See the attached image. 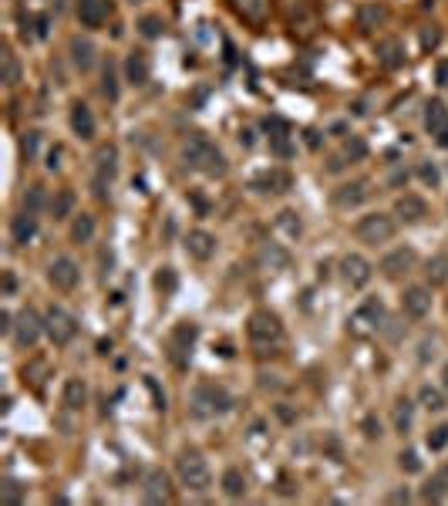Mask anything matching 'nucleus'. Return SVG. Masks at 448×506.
Wrapping results in <instances>:
<instances>
[{"label": "nucleus", "mask_w": 448, "mask_h": 506, "mask_svg": "<svg viewBox=\"0 0 448 506\" xmlns=\"http://www.w3.org/2000/svg\"><path fill=\"white\" fill-rule=\"evenodd\" d=\"M182 159H186V166L196 169V172H203V176H226V156L219 152V145L203 135V132H196L186 139L182 145Z\"/></svg>", "instance_id": "f257e3e1"}, {"label": "nucleus", "mask_w": 448, "mask_h": 506, "mask_svg": "<svg viewBox=\"0 0 448 506\" xmlns=\"http://www.w3.org/2000/svg\"><path fill=\"white\" fill-rule=\"evenodd\" d=\"M176 473H179V483L186 490H192V493H206V490L213 486V469H209V463L203 459V453H196V449L179 453Z\"/></svg>", "instance_id": "f03ea898"}, {"label": "nucleus", "mask_w": 448, "mask_h": 506, "mask_svg": "<svg viewBox=\"0 0 448 506\" xmlns=\"http://www.w3.org/2000/svg\"><path fill=\"white\" fill-rule=\"evenodd\" d=\"M233 409V395L223 385L203 381L199 389L192 391V416L196 418H213V416H226Z\"/></svg>", "instance_id": "7ed1b4c3"}, {"label": "nucleus", "mask_w": 448, "mask_h": 506, "mask_svg": "<svg viewBox=\"0 0 448 506\" xmlns=\"http://www.w3.org/2000/svg\"><path fill=\"white\" fill-rule=\"evenodd\" d=\"M246 337H250V344L260 351H270L277 348L283 341V325L277 314L270 311H253L250 314V321H246Z\"/></svg>", "instance_id": "20e7f679"}, {"label": "nucleus", "mask_w": 448, "mask_h": 506, "mask_svg": "<svg viewBox=\"0 0 448 506\" xmlns=\"http://www.w3.org/2000/svg\"><path fill=\"white\" fill-rule=\"evenodd\" d=\"M398 230V220L395 216H388V213H368V216H361L354 223V236H358L361 243H368V247H381L388 243Z\"/></svg>", "instance_id": "39448f33"}, {"label": "nucleus", "mask_w": 448, "mask_h": 506, "mask_svg": "<svg viewBox=\"0 0 448 506\" xmlns=\"http://www.w3.org/2000/svg\"><path fill=\"white\" fill-rule=\"evenodd\" d=\"M115 176H118V149L112 142H105V145H98V152H95V179H91L98 199H108Z\"/></svg>", "instance_id": "423d86ee"}, {"label": "nucleus", "mask_w": 448, "mask_h": 506, "mask_svg": "<svg viewBox=\"0 0 448 506\" xmlns=\"http://www.w3.org/2000/svg\"><path fill=\"white\" fill-rule=\"evenodd\" d=\"M44 327H48V337H51L58 348L71 344L75 334H78V321L64 311V307H48V314H44Z\"/></svg>", "instance_id": "0eeeda50"}, {"label": "nucleus", "mask_w": 448, "mask_h": 506, "mask_svg": "<svg viewBox=\"0 0 448 506\" xmlns=\"http://www.w3.org/2000/svg\"><path fill=\"white\" fill-rule=\"evenodd\" d=\"M415 263H418V253L411 247H398L391 253H384L381 263H378V270H381L384 280H401V277H408L415 270Z\"/></svg>", "instance_id": "6e6552de"}, {"label": "nucleus", "mask_w": 448, "mask_h": 506, "mask_svg": "<svg viewBox=\"0 0 448 506\" xmlns=\"http://www.w3.org/2000/svg\"><path fill=\"white\" fill-rule=\"evenodd\" d=\"M41 334H48L44 317H38L31 307L14 317V341H17V348H34V344L41 341Z\"/></svg>", "instance_id": "1a4fd4ad"}, {"label": "nucleus", "mask_w": 448, "mask_h": 506, "mask_svg": "<svg viewBox=\"0 0 448 506\" xmlns=\"http://www.w3.org/2000/svg\"><path fill=\"white\" fill-rule=\"evenodd\" d=\"M341 277H344V284L351 287V290L368 287V284H371V277H374L371 260L361 257V253H347V257L341 260Z\"/></svg>", "instance_id": "9d476101"}, {"label": "nucleus", "mask_w": 448, "mask_h": 506, "mask_svg": "<svg viewBox=\"0 0 448 506\" xmlns=\"http://www.w3.org/2000/svg\"><path fill=\"white\" fill-rule=\"evenodd\" d=\"M48 280H51L54 290H75L81 284V267H78L71 257H54L51 267H48Z\"/></svg>", "instance_id": "9b49d317"}, {"label": "nucleus", "mask_w": 448, "mask_h": 506, "mask_svg": "<svg viewBox=\"0 0 448 506\" xmlns=\"http://www.w3.org/2000/svg\"><path fill=\"white\" fill-rule=\"evenodd\" d=\"M142 500L145 503H169L172 500V480L162 469H149L142 476Z\"/></svg>", "instance_id": "f8f14e48"}, {"label": "nucleus", "mask_w": 448, "mask_h": 506, "mask_svg": "<svg viewBox=\"0 0 448 506\" xmlns=\"http://www.w3.org/2000/svg\"><path fill=\"white\" fill-rule=\"evenodd\" d=\"M401 311L408 314V317H415V321L428 317V314H432V290L422 284L405 287V294H401Z\"/></svg>", "instance_id": "ddd939ff"}, {"label": "nucleus", "mask_w": 448, "mask_h": 506, "mask_svg": "<svg viewBox=\"0 0 448 506\" xmlns=\"http://www.w3.org/2000/svg\"><path fill=\"white\" fill-rule=\"evenodd\" d=\"M186 253H189L192 260H199V263H206V260H213L216 257V250H219V240L209 230H189L186 233Z\"/></svg>", "instance_id": "4468645a"}, {"label": "nucleus", "mask_w": 448, "mask_h": 506, "mask_svg": "<svg viewBox=\"0 0 448 506\" xmlns=\"http://www.w3.org/2000/svg\"><path fill=\"white\" fill-rule=\"evenodd\" d=\"M368 196H371L368 179H354V182H341V186L331 193V203L337 209H354V206H361Z\"/></svg>", "instance_id": "2eb2a0df"}, {"label": "nucleus", "mask_w": 448, "mask_h": 506, "mask_svg": "<svg viewBox=\"0 0 448 506\" xmlns=\"http://www.w3.org/2000/svg\"><path fill=\"white\" fill-rule=\"evenodd\" d=\"M428 216V203L418 193H405L395 199V220L398 223H422Z\"/></svg>", "instance_id": "dca6fc26"}, {"label": "nucleus", "mask_w": 448, "mask_h": 506, "mask_svg": "<svg viewBox=\"0 0 448 506\" xmlns=\"http://www.w3.org/2000/svg\"><path fill=\"white\" fill-rule=\"evenodd\" d=\"M267 132H270V149H273L280 159H290L297 152L294 135H290V129H287L283 118H267Z\"/></svg>", "instance_id": "f3484780"}, {"label": "nucleus", "mask_w": 448, "mask_h": 506, "mask_svg": "<svg viewBox=\"0 0 448 506\" xmlns=\"http://www.w3.org/2000/svg\"><path fill=\"white\" fill-rule=\"evenodd\" d=\"M108 14H112V0H78V21H81V27L98 31L108 21Z\"/></svg>", "instance_id": "a211bd4d"}, {"label": "nucleus", "mask_w": 448, "mask_h": 506, "mask_svg": "<svg viewBox=\"0 0 448 506\" xmlns=\"http://www.w3.org/2000/svg\"><path fill=\"white\" fill-rule=\"evenodd\" d=\"M253 186L256 193H287L290 186H294V179H290V172H283V169H263L260 176H253Z\"/></svg>", "instance_id": "6ab92c4d"}, {"label": "nucleus", "mask_w": 448, "mask_h": 506, "mask_svg": "<svg viewBox=\"0 0 448 506\" xmlns=\"http://www.w3.org/2000/svg\"><path fill=\"white\" fill-rule=\"evenodd\" d=\"M95 54H98V48H95L88 38H71L68 41V58H71V65H75L81 75L95 68V61H98Z\"/></svg>", "instance_id": "aec40b11"}, {"label": "nucleus", "mask_w": 448, "mask_h": 506, "mask_svg": "<svg viewBox=\"0 0 448 506\" xmlns=\"http://www.w3.org/2000/svg\"><path fill=\"white\" fill-rule=\"evenodd\" d=\"M68 122H71V132H75L78 139H95V132H98L95 112H91L85 102H75V105H71V115H68Z\"/></svg>", "instance_id": "412c9836"}, {"label": "nucleus", "mask_w": 448, "mask_h": 506, "mask_svg": "<svg viewBox=\"0 0 448 506\" xmlns=\"http://www.w3.org/2000/svg\"><path fill=\"white\" fill-rule=\"evenodd\" d=\"M374 54H378L381 68H388V71H395V68H405V61H408V54H405V44H401L398 38H384V41H378Z\"/></svg>", "instance_id": "4be33fe9"}, {"label": "nucleus", "mask_w": 448, "mask_h": 506, "mask_svg": "<svg viewBox=\"0 0 448 506\" xmlns=\"http://www.w3.org/2000/svg\"><path fill=\"white\" fill-rule=\"evenodd\" d=\"M38 236V213H17L11 220V240L17 243V247H27L31 240Z\"/></svg>", "instance_id": "5701e85b"}, {"label": "nucleus", "mask_w": 448, "mask_h": 506, "mask_svg": "<svg viewBox=\"0 0 448 506\" xmlns=\"http://www.w3.org/2000/svg\"><path fill=\"white\" fill-rule=\"evenodd\" d=\"M381 321H384V304L378 297H368L358 311H354V325H358L361 331H378Z\"/></svg>", "instance_id": "b1692460"}, {"label": "nucleus", "mask_w": 448, "mask_h": 506, "mask_svg": "<svg viewBox=\"0 0 448 506\" xmlns=\"http://www.w3.org/2000/svg\"><path fill=\"white\" fill-rule=\"evenodd\" d=\"M219 486H223V496L226 500H243L246 493H250V483H246V473L243 469L230 466L226 473H223V480H219Z\"/></svg>", "instance_id": "393cba45"}, {"label": "nucleus", "mask_w": 448, "mask_h": 506, "mask_svg": "<svg viewBox=\"0 0 448 506\" xmlns=\"http://www.w3.org/2000/svg\"><path fill=\"white\" fill-rule=\"evenodd\" d=\"M61 402H64V409H71V412L85 409V402H88V385H85V378H68V381H64Z\"/></svg>", "instance_id": "a878e982"}, {"label": "nucleus", "mask_w": 448, "mask_h": 506, "mask_svg": "<svg viewBox=\"0 0 448 506\" xmlns=\"http://www.w3.org/2000/svg\"><path fill=\"white\" fill-rule=\"evenodd\" d=\"M125 81L135 85V88H142V85L149 81V58L142 51H132L125 58Z\"/></svg>", "instance_id": "bb28decb"}, {"label": "nucleus", "mask_w": 448, "mask_h": 506, "mask_svg": "<svg viewBox=\"0 0 448 506\" xmlns=\"http://www.w3.org/2000/svg\"><path fill=\"white\" fill-rule=\"evenodd\" d=\"M445 125H448V108L445 105L438 102V98L425 105V132H428V135H442Z\"/></svg>", "instance_id": "cd10ccee"}, {"label": "nucleus", "mask_w": 448, "mask_h": 506, "mask_svg": "<svg viewBox=\"0 0 448 506\" xmlns=\"http://www.w3.org/2000/svg\"><path fill=\"white\" fill-rule=\"evenodd\" d=\"M384 21H388V7L384 4H361L358 7V27H364V31H374Z\"/></svg>", "instance_id": "c85d7f7f"}, {"label": "nucleus", "mask_w": 448, "mask_h": 506, "mask_svg": "<svg viewBox=\"0 0 448 506\" xmlns=\"http://www.w3.org/2000/svg\"><path fill=\"white\" fill-rule=\"evenodd\" d=\"M71 240H75V243H91V240H95V216H91V213H75Z\"/></svg>", "instance_id": "c756f323"}, {"label": "nucleus", "mask_w": 448, "mask_h": 506, "mask_svg": "<svg viewBox=\"0 0 448 506\" xmlns=\"http://www.w3.org/2000/svg\"><path fill=\"white\" fill-rule=\"evenodd\" d=\"M75 189H58L51 199V213L54 220H68V216H75Z\"/></svg>", "instance_id": "7c9ffc66"}, {"label": "nucleus", "mask_w": 448, "mask_h": 506, "mask_svg": "<svg viewBox=\"0 0 448 506\" xmlns=\"http://www.w3.org/2000/svg\"><path fill=\"white\" fill-rule=\"evenodd\" d=\"M418 405H422L425 412H445V391L435 389V385H422L418 391Z\"/></svg>", "instance_id": "2f4dec72"}, {"label": "nucleus", "mask_w": 448, "mask_h": 506, "mask_svg": "<svg viewBox=\"0 0 448 506\" xmlns=\"http://www.w3.org/2000/svg\"><path fill=\"white\" fill-rule=\"evenodd\" d=\"M411 426H415V405H411L408 399H398L395 402V432L408 436Z\"/></svg>", "instance_id": "473e14b6"}, {"label": "nucleus", "mask_w": 448, "mask_h": 506, "mask_svg": "<svg viewBox=\"0 0 448 506\" xmlns=\"http://www.w3.org/2000/svg\"><path fill=\"white\" fill-rule=\"evenodd\" d=\"M102 95L108 102H118V95H122V85H118V68L112 61H105L102 68Z\"/></svg>", "instance_id": "72a5a7b5"}, {"label": "nucleus", "mask_w": 448, "mask_h": 506, "mask_svg": "<svg viewBox=\"0 0 448 506\" xmlns=\"http://www.w3.org/2000/svg\"><path fill=\"white\" fill-rule=\"evenodd\" d=\"M448 496V473L445 476H432V480L422 486V500L425 503H442Z\"/></svg>", "instance_id": "f704fd0d"}, {"label": "nucleus", "mask_w": 448, "mask_h": 506, "mask_svg": "<svg viewBox=\"0 0 448 506\" xmlns=\"http://www.w3.org/2000/svg\"><path fill=\"white\" fill-rule=\"evenodd\" d=\"M139 34L142 38H149V41L162 38V34H166V21H162V14H142L139 17Z\"/></svg>", "instance_id": "c9c22d12"}, {"label": "nucleus", "mask_w": 448, "mask_h": 506, "mask_svg": "<svg viewBox=\"0 0 448 506\" xmlns=\"http://www.w3.org/2000/svg\"><path fill=\"white\" fill-rule=\"evenodd\" d=\"M233 7H236V11L243 14L246 21H263V17H267V11H270V0H233Z\"/></svg>", "instance_id": "e433bc0d"}, {"label": "nucleus", "mask_w": 448, "mask_h": 506, "mask_svg": "<svg viewBox=\"0 0 448 506\" xmlns=\"http://www.w3.org/2000/svg\"><path fill=\"white\" fill-rule=\"evenodd\" d=\"M277 226H280V230L290 236V240H297V236L304 233V220H300V213H297V209H280Z\"/></svg>", "instance_id": "4c0bfd02"}, {"label": "nucleus", "mask_w": 448, "mask_h": 506, "mask_svg": "<svg viewBox=\"0 0 448 506\" xmlns=\"http://www.w3.org/2000/svg\"><path fill=\"white\" fill-rule=\"evenodd\" d=\"M192 341H196V325H179L172 331V354H179V351H189Z\"/></svg>", "instance_id": "58836bf2"}, {"label": "nucleus", "mask_w": 448, "mask_h": 506, "mask_svg": "<svg viewBox=\"0 0 448 506\" xmlns=\"http://www.w3.org/2000/svg\"><path fill=\"white\" fill-rule=\"evenodd\" d=\"M418 179H422L428 189H438V186H442V172H438V166L432 159H422V162H418Z\"/></svg>", "instance_id": "ea45409f"}, {"label": "nucleus", "mask_w": 448, "mask_h": 506, "mask_svg": "<svg viewBox=\"0 0 448 506\" xmlns=\"http://www.w3.org/2000/svg\"><path fill=\"white\" fill-rule=\"evenodd\" d=\"M0 61H4V85H7V88H14V85L21 81V65H17V54L4 51V58H0Z\"/></svg>", "instance_id": "a19ab883"}, {"label": "nucleus", "mask_w": 448, "mask_h": 506, "mask_svg": "<svg viewBox=\"0 0 448 506\" xmlns=\"http://www.w3.org/2000/svg\"><path fill=\"white\" fill-rule=\"evenodd\" d=\"M428 280H432V284H445L448 280V257L445 253H438V257L428 260Z\"/></svg>", "instance_id": "79ce46f5"}, {"label": "nucleus", "mask_w": 448, "mask_h": 506, "mask_svg": "<svg viewBox=\"0 0 448 506\" xmlns=\"http://www.w3.org/2000/svg\"><path fill=\"white\" fill-rule=\"evenodd\" d=\"M398 469L408 473V476L422 473V455L415 453V449H401V453H398Z\"/></svg>", "instance_id": "37998d69"}, {"label": "nucleus", "mask_w": 448, "mask_h": 506, "mask_svg": "<svg viewBox=\"0 0 448 506\" xmlns=\"http://www.w3.org/2000/svg\"><path fill=\"white\" fill-rule=\"evenodd\" d=\"M44 203H48L44 186H31V189L24 193V209H27V213H41V209H44Z\"/></svg>", "instance_id": "c03bdc74"}, {"label": "nucleus", "mask_w": 448, "mask_h": 506, "mask_svg": "<svg viewBox=\"0 0 448 506\" xmlns=\"http://www.w3.org/2000/svg\"><path fill=\"white\" fill-rule=\"evenodd\" d=\"M425 446H428L432 453H442V449L448 446V426L428 428V436H425Z\"/></svg>", "instance_id": "a18cd8bd"}, {"label": "nucleus", "mask_w": 448, "mask_h": 506, "mask_svg": "<svg viewBox=\"0 0 448 506\" xmlns=\"http://www.w3.org/2000/svg\"><path fill=\"white\" fill-rule=\"evenodd\" d=\"M368 156V142L364 139H358V135H351L344 142V159H351V162H361V159Z\"/></svg>", "instance_id": "49530a36"}, {"label": "nucleus", "mask_w": 448, "mask_h": 506, "mask_svg": "<svg viewBox=\"0 0 448 506\" xmlns=\"http://www.w3.org/2000/svg\"><path fill=\"white\" fill-rule=\"evenodd\" d=\"M24 486H21V483L17 480H4V490H0V500H4V503H24Z\"/></svg>", "instance_id": "de8ad7c7"}, {"label": "nucleus", "mask_w": 448, "mask_h": 506, "mask_svg": "<svg viewBox=\"0 0 448 506\" xmlns=\"http://www.w3.org/2000/svg\"><path fill=\"white\" fill-rule=\"evenodd\" d=\"M176 284H179V280H176V270H172V267H159V273H155V287L166 290V294H172Z\"/></svg>", "instance_id": "09e8293b"}, {"label": "nucleus", "mask_w": 448, "mask_h": 506, "mask_svg": "<svg viewBox=\"0 0 448 506\" xmlns=\"http://www.w3.org/2000/svg\"><path fill=\"white\" fill-rule=\"evenodd\" d=\"M361 432H364V439H381V418H378V416H374V412H371V416H364V418H361Z\"/></svg>", "instance_id": "8fccbe9b"}, {"label": "nucleus", "mask_w": 448, "mask_h": 506, "mask_svg": "<svg viewBox=\"0 0 448 506\" xmlns=\"http://www.w3.org/2000/svg\"><path fill=\"white\" fill-rule=\"evenodd\" d=\"M38 145H41V132H24V142H21V152H24L27 162H34L38 156Z\"/></svg>", "instance_id": "3c124183"}, {"label": "nucleus", "mask_w": 448, "mask_h": 506, "mask_svg": "<svg viewBox=\"0 0 448 506\" xmlns=\"http://www.w3.org/2000/svg\"><path fill=\"white\" fill-rule=\"evenodd\" d=\"M438 41H442V27L432 24V27H422V48H438Z\"/></svg>", "instance_id": "603ef678"}, {"label": "nucleus", "mask_w": 448, "mask_h": 506, "mask_svg": "<svg viewBox=\"0 0 448 506\" xmlns=\"http://www.w3.org/2000/svg\"><path fill=\"white\" fill-rule=\"evenodd\" d=\"M14 290H17V277L14 270H4V297H14Z\"/></svg>", "instance_id": "864d4df0"}, {"label": "nucleus", "mask_w": 448, "mask_h": 506, "mask_svg": "<svg viewBox=\"0 0 448 506\" xmlns=\"http://www.w3.org/2000/svg\"><path fill=\"white\" fill-rule=\"evenodd\" d=\"M61 156H64V152H61V145H54L51 152H48V162H44V166L51 169V172H54V169H61Z\"/></svg>", "instance_id": "5fc2aeb1"}, {"label": "nucleus", "mask_w": 448, "mask_h": 506, "mask_svg": "<svg viewBox=\"0 0 448 506\" xmlns=\"http://www.w3.org/2000/svg\"><path fill=\"white\" fill-rule=\"evenodd\" d=\"M0 331H4V334H14V314L11 311L0 314Z\"/></svg>", "instance_id": "6e6d98bb"}, {"label": "nucleus", "mask_w": 448, "mask_h": 506, "mask_svg": "<svg viewBox=\"0 0 448 506\" xmlns=\"http://www.w3.org/2000/svg\"><path fill=\"white\" fill-rule=\"evenodd\" d=\"M411 493L408 490H395V493H388V503H408Z\"/></svg>", "instance_id": "4d7b16f0"}, {"label": "nucleus", "mask_w": 448, "mask_h": 506, "mask_svg": "<svg viewBox=\"0 0 448 506\" xmlns=\"http://www.w3.org/2000/svg\"><path fill=\"white\" fill-rule=\"evenodd\" d=\"M304 139H307V145H310V149H317V145H320V132L307 129V132H304Z\"/></svg>", "instance_id": "13d9d810"}, {"label": "nucleus", "mask_w": 448, "mask_h": 506, "mask_svg": "<svg viewBox=\"0 0 448 506\" xmlns=\"http://www.w3.org/2000/svg\"><path fill=\"white\" fill-rule=\"evenodd\" d=\"M240 142H243L246 149H253V142H256V139H253V129H243V132H240Z\"/></svg>", "instance_id": "bf43d9fd"}, {"label": "nucleus", "mask_w": 448, "mask_h": 506, "mask_svg": "<svg viewBox=\"0 0 448 506\" xmlns=\"http://www.w3.org/2000/svg\"><path fill=\"white\" fill-rule=\"evenodd\" d=\"M442 389L448 391V362H445V368H442Z\"/></svg>", "instance_id": "052dcab7"}, {"label": "nucleus", "mask_w": 448, "mask_h": 506, "mask_svg": "<svg viewBox=\"0 0 448 506\" xmlns=\"http://www.w3.org/2000/svg\"><path fill=\"white\" fill-rule=\"evenodd\" d=\"M438 145H448V125H445V132L438 135Z\"/></svg>", "instance_id": "680f3d73"}, {"label": "nucleus", "mask_w": 448, "mask_h": 506, "mask_svg": "<svg viewBox=\"0 0 448 506\" xmlns=\"http://www.w3.org/2000/svg\"><path fill=\"white\" fill-rule=\"evenodd\" d=\"M132 4H139V0H132Z\"/></svg>", "instance_id": "e2e57ef3"}]
</instances>
